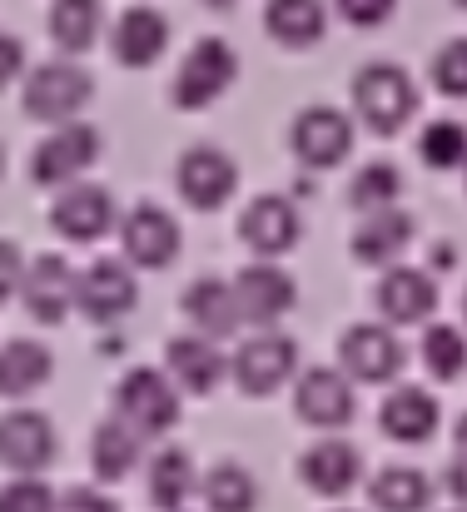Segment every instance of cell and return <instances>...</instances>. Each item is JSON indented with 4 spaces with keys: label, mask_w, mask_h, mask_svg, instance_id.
I'll return each mask as SVG.
<instances>
[{
    "label": "cell",
    "mask_w": 467,
    "mask_h": 512,
    "mask_svg": "<svg viewBox=\"0 0 467 512\" xmlns=\"http://www.w3.org/2000/svg\"><path fill=\"white\" fill-rule=\"evenodd\" d=\"M348 105L353 115L373 130V135H398L413 115H418V85L403 65L393 60H373L353 75L348 85Z\"/></svg>",
    "instance_id": "obj_1"
},
{
    "label": "cell",
    "mask_w": 467,
    "mask_h": 512,
    "mask_svg": "<svg viewBox=\"0 0 467 512\" xmlns=\"http://www.w3.org/2000/svg\"><path fill=\"white\" fill-rule=\"evenodd\" d=\"M234 80H239V55H234V45L219 40V35H204V40H194L189 55L179 60V75H174V85H169V100H174V110H209Z\"/></svg>",
    "instance_id": "obj_2"
},
{
    "label": "cell",
    "mask_w": 467,
    "mask_h": 512,
    "mask_svg": "<svg viewBox=\"0 0 467 512\" xmlns=\"http://www.w3.org/2000/svg\"><path fill=\"white\" fill-rule=\"evenodd\" d=\"M90 95H95V80H90L85 65H75V60H50V65H35V70L25 75L20 105H25V115L40 120V125H65V120H75V115L90 105Z\"/></svg>",
    "instance_id": "obj_3"
},
{
    "label": "cell",
    "mask_w": 467,
    "mask_h": 512,
    "mask_svg": "<svg viewBox=\"0 0 467 512\" xmlns=\"http://www.w3.org/2000/svg\"><path fill=\"white\" fill-rule=\"evenodd\" d=\"M100 130L95 125H80V120H65L55 125L35 150H30V184L40 189H60V184H75L95 170L100 160Z\"/></svg>",
    "instance_id": "obj_4"
},
{
    "label": "cell",
    "mask_w": 467,
    "mask_h": 512,
    "mask_svg": "<svg viewBox=\"0 0 467 512\" xmlns=\"http://www.w3.org/2000/svg\"><path fill=\"white\" fill-rule=\"evenodd\" d=\"M179 398L184 388L169 378V368H130L115 388V413L130 418L145 438H159L179 423Z\"/></svg>",
    "instance_id": "obj_5"
},
{
    "label": "cell",
    "mask_w": 467,
    "mask_h": 512,
    "mask_svg": "<svg viewBox=\"0 0 467 512\" xmlns=\"http://www.w3.org/2000/svg\"><path fill=\"white\" fill-rule=\"evenodd\" d=\"M140 304V284H135V264L130 259H95L80 269V284H75V309L90 319V324H120L130 319Z\"/></svg>",
    "instance_id": "obj_6"
},
{
    "label": "cell",
    "mask_w": 467,
    "mask_h": 512,
    "mask_svg": "<svg viewBox=\"0 0 467 512\" xmlns=\"http://www.w3.org/2000/svg\"><path fill=\"white\" fill-rule=\"evenodd\" d=\"M294 363H299V343L289 339V334L254 329L249 339L239 343L229 373H234V383H239L244 398H269V393H279V383L294 378Z\"/></svg>",
    "instance_id": "obj_7"
},
{
    "label": "cell",
    "mask_w": 467,
    "mask_h": 512,
    "mask_svg": "<svg viewBox=\"0 0 467 512\" xmlns=\"http://www.w3.org/2000/svg\"><path fill=\"white\" fill-rule=\"evenodd\" d=\"M289 150L309 170H333L353 150V120L343 110H333V105H309L289 125Z\"/></svg>",
    "instance_id": "obj_8"
},
{
    "label": "cell",
    "mask_w": 467,
    "mask_h": 512,
    "mask_svg": "<svg viewBox=\"0 0 467 512\" xmlns=\"http://www.w3.org/2000/svg\"><path fill=\"white\" fill-rule=\"evenodd\" d=\"M50 229L70 244H95L105 239L110 229H120V209H115V194L100 189V184H65L60 199L50 204Z\"/></svg>",
    "instance_id": "obj_9"
},
{
    "label": "cell",
    "mask_w": 467,
    "mask_h": 512,
    "mask_svg": "<svg viewBox=\"0 0 467 512\" xmlns=\"http://www.w3.org/2000/svg\"><path fill=\"white\" fill-rule=\"evenodd\" d=\"M338 368L353 383H393L403 373V343L393 334V324H353L338 339Z\"/></svg>",
    "instance_id": "obj_10"
},
{
    "label": "cell",
    "mask_w": 467,
    "mask_h": 512,
    "mask_svg": "<svg viewBox=\"0 0 467 512\" xmlns=\"http://www.w3.org/2000/svg\"><path fill=\"white\" fill-rule=\"evenodd\" d=\"M174 189L189 209L209 214L239 189V165H234V155H224L214 145H189L174 165Z\"/></svg>",
    "instance_id": "obj_11"
},
{
    "label": "cell",
    "mask_w": 467,
    "mask_h": 512,
    "mask_svg": "<svg viewBox=\"0 0 467 512\" xmlns=\"http://www.w3.org/2000/svg\"><path fill=\"white\" fill-rule=\"evenodd\" d=\"M294 413H299L304 428L338 433L358 413L353 378L343 368H309V373H299V383H294Z\"/></svg>",
    "instance_id": "obj_12"
},
{
    "label": "cell",
    "mask_w": 467,
    "mask_h": 512,
    "mask_svg": "<svg viewBox=\"0 0 467 512\" xmlns=\"http://www.w3.org/2000/svg\"><path fill=\"white\" fill-rule=\"evenodd\" d=\"M179 224L164 204H135L125 219H120V249L130 264L140 269H169L179 259Z\"/></svg>",
    "instance_id": "obj_13"
},
{
    "label": "cell",
    "mask_w": 467,
    "mask_h": 512,
    "mask_svg": "<svg viewBox=\"0 0 467 512\" xmlns=\"http://www.w3.org/2000/svg\"><path fill=\"white\" fill-rule=\"evenodd\" d=\"M234 294H239L244 324H254V329H274V324L289 319L294 304H299V284H294V274L279 269V264H249V269H239Z\"/></svg>",
    "instance_id": "obj_14"
},
{
    "label": "cell",
    "mask_w": 467,
    "mask_h": 512,
    "mask_svg": "<svg viewBox=\"0 0 467 512\" xmlns=\"http://www.w3.org/2000/svg\"><path fill=\"white\" fill-rule=\"evenodd\" d=\"M75 284H80V274L70 269V259L40 254V259H30V269H25L20 304H25V314H30L35 324H65L70 309H75Z\"/></svg>",
    "instance_id": "obj_15"
},
{
    "label": "cell",
    "mask_w": 467,
    "mask_h": 512,
    "mask_svg": "<svg viewBox=\"0 0 467 512\" xmlns=\"http://www.w3.org/2000/svg\"><path fill=\"white\" fill-rule=\"evenodd\" d=\"M373 304H378V314H383L393 329H413V324H428V319L438 314V284H433V274H423V269L388 264L383 279H378Z\"/></svg>",
    "instance_id": "obj_16"
},
{
    "label": "cell",
    "mask_w": 467,
    "mask_h": 512,
    "mask_svg": "<svg viewBox=\"0 0 467 512\" xmlns=\"http://www.w3.org/2000/svg\"><path fill=\"white\" fill-rule=\"evenodd\" d=\"M239 239L259 254V259H279L304 239V219L284 194H259L249 199V209L239 214Z\"/></svg>",
    "instance_id": "obj_17"
},
{
    "label": "cell",
    "mask_w": 467,
    "mask_h": 512,
    "mask_svg": "<svg viewBox=\"0 0 467 512\" xmlns=\"http://www.w3.org/2000/svg\"><path fill=\"white\" fill-rule=\"evenodd\" d=\"M363 478V453L343 438H318L299 453V483L313 498H348Z\"/></svg>",
    "instance_id": "obj_18"
},
{
    "label": "cell",
    "mask_w": 467,
    "mask_h": 512,
    "mask_svg": "<svg viewBox=\"0 0 467 512\" xmlns=\"http://www.w3.org/2000/svg\"><path fill=\"white\" fill-rule=\"evenodd\" d=\"M55 458V428L35 408H15L0 423V463L10 473H45Z\"/></svg>",
    "instance_id": "obj_19"
},
{
    "label": "cell",
    "mask_w": 467,
    "mask_h": 512,
    "mask_svg": "<svg viewBox=\"0 0 467 512\" xmlns=\"http://www.w3.org/2000/svg\"><path fill=\"white\" fill-rule=\"evenodd\" d=\"M413 229H418V219L408 214V209H398V204H388V209H368L363 214V224L353 229V239H348V249H353V259L358 264H398L403 259V249L413 244Z\"/></svg>",
    "instance_id": "obj_20"
},
{
    "label": "cell",
    "mask_w": 467,
    "mask_h": 512,
    "mask_svg": "<svg viewBox=\"0 0 467 512\" xmlns=\"http://www.w3.org/2000/svg\"><path fill=\"white\" fill-rule=\"evenodd\" d=\"M214 343L219 339H209V334H184V339L164 343V368H169V378H174L189 398L214 393V388L224 383V373H229V363H224V353H219Z\"/></svg>",
    "instance_id": "obj_21"
},
{
    "label": "cell",
    "mask_w": 467,
    "mask_h": 512,
    "mask_svg": "<svg viewBox=\"0 0 467 512\" xmlns=\"http://www.w3.org/2000/svg\"><path fill=\"white\" fill-rule=\"evenodd\" d=\"M110 50L125 70H150L159 55L169 50V20L159 15L155 5H130L115 30H110Z\"/></svg>",
    "instance_id": "obj_22"
},
{
    "label": "cell",
    "mask_w": 467,
    "mask_h": 512,
    "mask_svg": "<svg viewBox=\"0 0 467 512\" xmlns=\"http://www.w3.org/2000/svg\"><path fill=\"white\" fill-rule=\"evenodd\" d=\"M438 418H443L438 398L428 388H413V383H398L378 408V428L393 443H428L438 433Z\"/></svg>",
    "instance_id": "obj_23"
},
{
    "label": "cell",
    "mask_w": 467,
    "mask_h": 512,
    "mask_svg": "<svg viewBox=\"0 0 467 512\" xmlns=\"http://www.w3.org/2000/svg\"><path fill=\"white\" fill-rule=\"evenodd\" d=\"M184 319L194 324V334H209V339H229L239 324H244V309H239V294H234V279H194L179 299Z\"/></svg>",
    "instance_id": "obj_24"
},
{
    "label": "cell",
    "mask_w": 467,
    "mask_h": 512,
    "mask_svg": "<svg viewBox=\"0 0 467 512\" xmlns=\"http://www.w3.org/2000/svg\"><path fill=\"white\" fill-rule=\"evenodd\" d=\"M140 448H145V433H140L130 418H120V413L100 418L95 433H90V468H95V478H100V483L130 478L135 463H140Z\"/></svg>",
    "instance_id": "obj_25"
},
{
    "label": "cell",
    "mask_w": 467,
    "mask_h": 512,
    "mask_svg": "<svg viewBox=\"0 0 467 512\" xmlns=\"http://www.w3.org/2000/svg\"><path fill=\"white\" fill-rule=\"evenodd\" d=\"M199 493V473L194 458L184 448H159L145 468V498L155 512H184V503Z\"/></svg>",
    "instance_id": "obj_26"
},
{
    "label": "cell",
    "mask_w": 467,
    "mask_h": 512,
    "mask_svg": "<svg viewBox=\"0 0 467 512\" xmlns=\"http://www.w3.org/2000/svg\"><path fill=\"white\" fill-rule=\"evenodd\" d=\"M264 30L284 50H309L328 35V10H323V0H269Z\"/></svg>",
    "instance_id": "obj_27"
},
{
    "label": "cell",
    "mask_w": 467,
    "mask_h": 512,
    "mask_svg": "<svg viewBox=\"0 0 467 512\" xmlns=\"http://www.w3.org/2000/svg\"><path fill=\"white\" fill-rule=\"evenodd\" d=\"M50 373H55V358H50L45 343L5 339V348H0V393L5 398H25V393L45 388Z\"/></svg>",
    "instance_id": "obj_28"
},
{
    "label": "cell",
    "mask_w": 467,
    "mask_h": 512,
    "mask_svg": "<svg viewBox=\"0 0 467 512\" xmlns=\"http://www.w3.org/2000/svg\"><path fill=\"white\" fill-rule=\"evenodd\" d=\"M199 503H204V512H254L259 508V483L244 463L224 458L199 478Z\"/></svg>",
    "instance_id": "obj_29"
},
{
    "label": "cell",
    "mask_w": 467,
    "mask_h": 512,
    "mask_svg": "<svg viewBox=\"0 0 467 512\" xmlns=\"http://www.w3.org/2000/svg\"><path fill=\"white\" fill-rule=\"evenodd\" d=\"M368 503L378 512H428L433 483H428L418 468L393 463V468H378V478L368 483Z\"/></svg>",
    "instance_id": "obj_30"
},
{
    "label": "cell",
    "mask_w": 467,
    "mask_h": 512,
    "mask_svg": "<svg viewBox=\"0 0 467 512\" xmlns=\"http://www.w3.org/2000/svg\"><path fill=\"white\" fill-rule=\"evenodd\" d=\"M50 40L65 50V55H85L95 40H100V20H105V5L100 0H50Z\"/></svg>",
    "instance_id": "obj_31"
},
{
    "label": "cell",
    "mask_w": 467,
    "mask_h": 512,
    "mask_svg": "<svg viewBox=\"0 0 467 512\" xmlns=\"http://www.w3.org/2000/svg\"><path fill=\"white\" fill-rule=\"evenodd\" d=\"M418 353H423V368L438 378V383H453L463 378L467 368V339L458 324H428L423 339H418Z\"/></svg>",
    "instance_id": "obj_32"
},
{
    "label": "cell",
    "mask_w": 467,
    "mask_h": 512,
    "mask_svg": "<svg viewBox=\"0 0 467 512\" xmlns=\"http://www.w3.org/2000/svg\"><path fill=\"white\" fill-rule=\"evenodd\" d=\"M398 194H403V170L398 165H388V160H373V165H363V170L353 174V184H348V204L353 209H388V204H398Z\"/></svg>",
    "instance_id": "obj_33"
},
{
    "label": "cell",
    "mask_w": 467,
    "mask_h": 512,
    "mask_svg": "<svg viewBox=\"0 0 467 512\" xmlns=\"http://www.w3.org/2000/svg\"><path fill=\"white\" fill-rule=\"evenodd\" d=\"M418 155L428 170H458L467 165V125L463 120H433L418 135Z\"/></svg>",
    "instance_id": "obj_34"
},
{
    "label": "cell",
    "mask_w": 467,
    "mask_h": 512,
    "mask_svg": "<svg viewBox=\"0 0 467 512\" xmlns=\"http://www.w3.org/2000/svg\"><path fill=\"white\" fill-rule=\"evenodd\" d=\"M428 75H433V90H438L443 100H467V35L448 40V45L433 55Z\"/></svg>",
    "instance_id": "obj_35"
},
{
    "label": "cell",
    "mask_w": 467,
    "mask_h": 512,
    "mask_svg": "<svg viewBox=\"0 0 467 512\" xmlns=\"http://www.w3.org/2000/svg\"><path fill=\"white\" fill-rule=\"evenodd\" d=\"M60 493H50V483H40V473H15L0 493V512H55Z\"/></svg>",
    "instance_id": "obj_36"
},
{
    "label": "cell",
    "mask_w": 467,
    "mask_h": 512,
    "mask_svg": "<svg viewBox=\"0 0 467 512\" xmlns=\"http://www.w3.org/2000/svg\"><path fill=\"white\" fill-rule=\"evenodd\" d=\"M333 10H338V20H348L358 30H373L398 10V0H333Z\"/></svg>",
    "instance_id": "obj_37"
},
{
    "label": "cell",
    "mask_w": 467,
    "mask_h": 512,
    "mask_svg": "<svg viewBox=\"0 0 467 512\" xmlns=\"http://www.w3.org/2000/svg\"><path fill=\"white\" fill-rule=\"evenodd\" d=\"M55 512H120V503L105 498L100 488H70V493H60V508Z\"/></svg>",
    "instance_id": "obj_38"
},
{
    "label": "cell",
    "mask_w": 467,
    "mask_h": 512,
    "mask_svg": "<svg viewBox=\"0 0 467 512\" xmlns=\"http://www.w3.org/2000/svg\"><path fill=\"white\" fill-rule=\"evenodd\" d=\"M443 488L453 493V503H467V453H453V463L443 473Z\"/></svg>",
    "instance_id": "obj_39"
},
{
    "label": "cell",
    "mask_w": 467,
    "mask_h": 512,
    "mask_svg": "<svg viewBox=\"0 0 467 512\" xmlns=\"http://www.w3.org/2000/svg\"><path fill=\"white\" fill-rule=\"evenodd\" d=\"M20 284H25V274H20V254H15V244L5 239V284H0V294H5V299H15V294H20Z\"/></svg>",
    "instance_id": "obj_40"
},
{
    "label": "cell",
    "mask_w": 467,
    "mask_h": 512,
    "mask_svg": "<svg viewBox=\"0 0 467 512\" xmlns=\"http://www.w3.org/2000/svg\"><path fill=\"white\" fill-rule=\"evenodd\" d=\"M15 70H20V40H15V35H5V65H0V75H5V85L15 80Z\"/></svg>",
    "instance_id": "obj_41"
},
{
    "label": "cell",
    "mask_w": 467,
    "mask_h": 512,
    "mask_svg": "<svg viewBox=\"0 0 467 512\" xmlns=\"http://www.w3.org/2000/svg\"><path fill=\"white\" fill-rule=\"evenodd\" d=\"M453 453H467V413L453 423Z\"/></svg>",
    "instance_id": "obj_42"
},
{
    "label": "cell",
    "mask_w": 467,
    "mask_h": 512,
    "mask_svg": "<svg viewBox=\"0 0 467 512\" xmlns=\"http://www.w3.org/2000/svg\"><path fill=\"white\" fill-rule=\"evenodd\" d=\"M204 5H209V10H234L239 0H204Z\"/></svg>",
    "instance_id": "obj_43"
},
{
    "label": "cell",
    "mask_w": 467,
    "mask_h": 512,
    "mask_svg": "<svg viewBox=\"0 0 467 512\" xmlns=\"http://www.w3.org/2000/svg\"><path fill=\"white\" fill-rule=\"evenodd\" d=\"M453 5H458V10H467V0H453Z\"/></svg>",
    "instance_id": "obj_44"
},
{
    "label": "cell",
    "mask_w": 467,
    "mask_h": 512,
    "mask_svg": "<svg viewBox=\"0 0 467 512\" xmlns=\"http://www.w3.org/2000/svg\"><path fill=\"white\" fill-rule=\"evenodd\" d=\"M453 512H467V503H458V508H453Z\"/></svg>",
    "instance_id": "obj_45"
},
{
    "label": "cell",
    "mask_w": 467,
    "mask_h": 512,
    "mask_svg": "<svg viewBox=\"0 0 467 512\" xmlns=\"http://www.w3.org/2000/svg\"><path fill=\"white\" fill-rule=\"evenodd\" d=\"M463 314H467V294H463Z\"/></svg>",
    "instance_id": "obj_46"
},
{
    "label": "cell",
    "mask_w": 467,
    "mask_h": 512,
    "mask_svg": "<svg viewBox=\"0 0 467 512\" xmlns=\"http://www.w3.org/2000/svg\"><path fill=\"white\" fill-rule=\"evenodd\" d=\"M463 184H467V165H463Z\"/></svg>",
    "instance_id": "obj_47"
},
{
    "label": "cell",
    "mask_w": 467,
    "mask_h": 512,
    "mask_svg": "<svg viewBox=\"0 0 467 512\" xmlns=\"http://www.w3.org/2000/svg\"><path fill=\"white\" fill-rule=\"evenodd\" d=\"M333 512H348V508H333Z\"/></svg>",
    "instance_id": "obj_48"
}]
</instances>
